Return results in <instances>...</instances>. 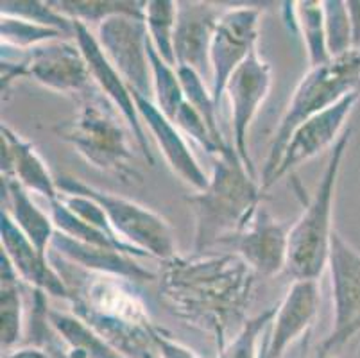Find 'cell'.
I'll list each match as a JSON object with an SVG mask.
<instances>
[{
    "label": "cell",
    "instance_id": "cell-14",
    "mask_svg": "<svg viewBox=\"0 0 360 358\" xmlns=\"http://www.w3.org/2000/svg\"><path fill=\"white\" fill-rule=\"evenodd\" d=\"M359 98L360 91H353L348 97L342 98L340 103H337L335 106L314 115L301 126H297L292 136H290L289 143H287L285 151L281 154L276 170H274L273 177L269 179L265 190L271 188L283 176L292 172L301 163H305L307 160H310L316 154H319L321 151H325L326 147L332 146L333 142H337L340 134L345 133L342 129H345L346 120H348L349 113L359 103Z\"/></svg>",
    "mask_w": 360,
    "mask_h": 358
},
{
    "label": "cell",
    "instance_id": "cell-22",
    "mask_svg": "<svg viewBox=\"0 0 360 358\" xmlns=\"http://www.w3.org/2000/svg\"><path fill=\"white\" fill-rule=\"evenodd\" d=\"M2 193H6L9 203V217L20 231L34 244V248L44 256H49L52 238L56 235V226L52 217L41 212L31 199V192L24 188L13 177H2Z\"/></svg>",
    "mask_w": 360,
    "mask_h": 358
},
{
    "label": "cell",
    "instance_id": "cell-26",
    "mask_svg": "<svg viewBox=\"0 0 360 358\" xmlns=\"http://www.w3.org/2000/svg\"><path fill=\"white\" fill-rule=\"evenodd\" d=\"M51 217L52 222H54L56 226V231L72 236V238L83 242V244L97 245V248L106 249H117V251H122L129 256H135V258H146V256H149L146 251H142V249L135 248V245L131 244H124V242L113 241V238L108 236L106 233H103L101 229L88 224L86 221H83L81 217L75 215V213L61 201V197L51 201Z\"/></svg>",
    "mask_w": 360,
    "mask_h": 358
},
{
    "label": "cell",
    "instance_id": "cell-12",
    "mask_svg": "<svg viewBox=\"0 0 360 358\" xmlns=\"http://www.w3.org/2000/svg\"><path fill=\"white\" fill-rule=\"evenodd\" d=\"M271 65L258 56L255 51L244 63L233 72L224 94H228L231 103V122H233V147L244 162L245 169L253 177H257L253 160L248 149V133L253 118L264 104L271 91Z\"/></svg>",
    "mask_w": 360,
    "mask_h": 358
},
{
    "label": "cell",
    "instance_id": "cell-27",
    "mask_svg": "<svg viewBox=\"0 0 360 358\" xmlns=\"http://www.w3.org/2000/svg\"><path fill=\"white\" fill-rule=\"evenodd\" d=\"M294 22L303 34L310 68L323 67L330 61L328 45H326L325 9L323 2L305 0V2H289Z\"/></svg>",
    "mask_w": 360,
    "mask_h": 358
},
{
    "label": "cell",
    "instance_id": "cell-3",
    "mask_svg": "<svg viewBox=\"0 0 360 358\" xmlns=\"http://www.w3.org/2000/svg\"><path fill=\"white\" fill-rule=\"evenodd\" d=\"M262 185L245 169L233 146L217 154L210 183L201 192L186 196L195 219L194 251L208 252L221 242H231L257 215Z\"/></svg>",
    "mask_w": 360,
    "mask_h": 358
},
{
    "label": "cell",
    "instance_id": "cell-8",
    "mask_svg": "<svg viewBox=\"0 0 360 358\" xmlns=\"http://www.w3.org/2000/svg\"><path fill=\"white\" fill-rule=\"evenodd\" d=\"M333 292V328L321 347L339 354V350L360 331V252L333 231L328 255Z\"/></svg>",
    "mask_w": 360,
    "mask_h": 358
},
{
    "label": "cell",
    "instance_id": "cell-36",
    "mask_svg": "<svg viewBox=\"0 0 360 358\" xmlns=\"http://www.w3.org/2000/svg\"><path fill=\"white\" fill-rule=\"evenodd\" d=\"M349 15V24H352V45L353 51L360 49V0H348L346 2Z\"/></svg>",
    "mask_w": 360,
    "mask_h": 358
},
{
    "label": "cell",
    "instance_id": "cell-34",
    "mask_svg": "<svg viewBox=\"0 0 360 358\" xmlns=\"http://www.w3.org/2000/svg\"><path fill=\"white\" fill-rule=\"evenodd\" d=\"M323 9H325L326 45H328L330 58H340V56L352 52V24H349L346 2L325 0Z\"/></svg>",
    "mask_w": 360,
    "mask_h": 358
},
{
    "label": "cell",
    "instance_id": "cell-30",
    "mask_svg": "<svg viewBox=\"0 0 360 358\" xmlns=\"http://www.w3.org/2000/svg\"><path fill=\"white\" fill-rule=\"evenodd\" d=\"M178 2L174 0H149L146 8V27L150 44L167 63L176 68L174 29Z\"/></svg>",
    "mask_w": 360,
    "mask_h": 358
},
{
    "label": "cell",
    "instance_id": "cell-24",
    "mask_svg": "<svg viewBox=\"0 0 360 358\" xmlns=\"http://www.w3.org/2000/svg\"><path fill=\"white\" fill-rule=\"evenodd\" d=\"M18 280L9 258L0 252V344L6 353L24 337V300Z\"/></svg>",
    "mask_w": 360,
    "mask_h": 358
},
{
    "label": "cell",
    "instance_id": "cell-13",
    "mask_svg": "<svg viewBox=\"0 0 360 358\" xmlns=\"http://www.w3.org/2000/svg\"><path fill=\"white\" fill-rule=\"evenodd\" d=\"M24 52L25 77L34 79L45 88L77 97H83L96 88L86 59L77 44L56 39Z\"/></svg>",
    "mask_w": 360,
    "mask_h": 358
},
{
    "label": "cell",
    "instance_id": "cell-37",
    "mask_svg": "<svg viewBox=\"0 0 360 358\" xmlns=\"http://www.w3.org/2000/svg\"><path fill=\"white\" fill-rule=\"evenodd\" d=\"M2 358H52L51 353L44 347L38 346H27V347H18V350H11L6 354H2Z\"/></svg>",
    "mask_w": 360,
    "mask_h": 358
},
{
    "label": "cell",
    "instance_id": "cell-31",
    "mask_svg": "<svg viewBox=\"0 0 360 358\" xmlns=\"http://www.w3.org/2000/svg\"><path fill=\"white\" fill-rule=\"evenodd\" d=\"M178 77L181 81L183 87V94H185L186 103L194 106L195 110L201 113V117L205 118L206 126L210 127L212 134L214 138L221 143L222 147L226 146L224 138H222L221 129H219V120H217V111L219 108L215 106V101L212 97V90L206 87L205 77L194 72L192 68H185V67H178Z\"/></svg>",
    "mask_w": 360,
    "mask_h": 358
},
{
    "label": "cell",
    "instance_id": "cell-1",
    "mask_svg": "<svg viewBox=\"0 0 360 358\" xmlns=\"http://www.w3.org/2000/svg\"><path fill=\"white\" fill-rule=\"evenodd\" d=\"M255 276L237 252L174 256L160 274V298L178 319L212 335L221 354L250 319Z\"/></svg>",
    "mask_w": 360,
    "mask_h": 358
},
{
    "label": "cell",
    "instance_id": "cell-7",
    "mask_svg": "<svg viewBox=\"0 0 360 358\" xmlns=\"http://www.w3.org/2000/svg\"><path fill=\"white\" fill-rule=\"evenodd\" d=\"M60 193L70 196H84L99 203L101 208L110 219L111 228L126 244L146 251L149 256H155L163 262L172 260L176 255L174 231L169 222L153 210L139 205V203L104 192V190L91 186L74 176H60L56 179Z\"/></svg>",
    "mask_w": 360,
    "mask_h": 358
},
{
    "label": "cell",
    "instance_id": "cell-21",
    "mask_svg": "<svg viewBox=\"0 0 360 358\" xmlns=\"http://www.w3.org/2000/svg\"><path fill=\"white\" fill-rule=\"evenodd\" d=\"M49 251L56 252V255L65 258L70 264L86 269V271L119 276V278H126V280L135 281V283L136 281H150L158 278L155 272L143 269L135 260V256H129L122 251H117V249L83 244V242L75 241L72 236L63 235L60 231H56Z\"/></svg>",
    "mask_w": 360,
    "mask_h": 358
},
{
    "label": "cell",
    "instance_id": "cell-17",
    "mask_svg": "<svg viewBox=\"0 0 360 358\" xmlns=\"http://www.w3.org/2000/svg\"><path fill=\"white\" fill-rule=\"evenodd\" d=\"M0 242H2V252L8 256L20 280L52 298L68 301L70 294L60 272L51 264L49 256L41 255L20 231L4 208L0 212Z\"/></svg>",
    "mask_w": 360,
    "mask_h": 358
},
{
    "label": "cell",
    "instance_id": "cell-6",
    "mask_svg": "<svg viewBox=\"0 0 360 358\" xmlns=\"http://www.w3.org/2000/svg\"><path fill=\"white\" fill-rule=\"evenodd\" d=\"M353 91H360V49L330 59L323 67L310 68L309 74L301 79L294 90L292 98L273 136L269 154L262 170L264 192L296 127L314 115L335 106Z\"/></svg>",
    "mask_w": 360,
    "mask_h": 358
},
{
    "label": "cell",
    "instance_id": "cell-16",
    "mask_svg": "<svg viewBox=\"0 0 360 358\" xmlns=\"http://www.w3.org/2000/svg\"><path fill=\"white\" fill-rule=\"evenodd\" d=\"M222 11L208 2H178L174 29L176 68L185 67L212 77L210 49Z\"/></svg>",
    "mask_w": 360,
    "mask_h": 358
},
{
    "label": "cell",
    "instance_id": "cell-11",
    "mask_svg": "<svg viewBox=\"0 0 360 358\" xmlns=\"http://www.w3.org/2000/svg\"><path fill=\"white\" fill-rule=\"evenodd\" d=\"M74 39L75 44L79 45L84 59H86L88 68H90L91 79H94L96 87L119 110L120 117L129 126L131 133L135 136L136 146L140 147L147 163L155 165V156H153L149 140H147L146 126L140 120V115L139 110H136L131 88L127 87V83L122 79V75L119 74V70L110 63V59L106 58V54L101 49L99 41H97V36L91 32V29L88 25L81 24V22H74Z\"/></svg>",
    "mask_w": 360,
    "mask_h": 358
},
{
    "label": "cell",
    "instance_id": "cell-19",
    "mask_svg": "<svg viewBox=\"0 0 360 358\" xmlns=\"http://www.w3.org/2000/svg\"><path fill=\"white\" fill-rule=\"evenodd\" d=\"M319 310V281L294 280L276 308L269 330L267 358H283L287 347L312 326Z\"/></svg>",
    "mask_w": 360,
    "mask_h": 358
},
{
    "label": "cell",
    "instance_id": "cell-23",
    "mask_svg": "<svg viewBox=\"0 0 360 358\" xmlns=\"http://www.w3.org/2000/svg\"><path fill=\"white\" fill-rule=\"evenodd\" d=\"M49 323L68 358H127L74 314L49 310Z\"/></svg>",
    "mask_w": 360,
    "mask_h": 358
},
{
    "label": "cell",
    "instance_id": "cell-20",
    "mask_svg": "<svg viewBox=\"0 0 360 358\" xmlns=\"http://www.w3.org/2000/svg\"><path fill=\"white\" fill-rule=\"evenodd\" d=\"M0 169L2 177H13L27 192L38 193L49 203L60 197L56 179L32 143L4 124L0 127Z\"/></svg>",
    "mask_w": 360,
    "mask_h": 358
},
{
    "label": "cell",
    "instance_id": "cell-28",
    "mask_svg": "<svg viewBox=\"0 0 360 358\" xmlns=\"http://www.w3.org/2000/svg\"><path fill=\"white\" fill-rule=\"evenodd\" d=\"M147 52H149L150 68H153V88H155L153 103L160 108V111L169 120L174 122L176 115L186 103L181 81L178 77V70L172 65L167 63L165 59L156 52V49L150 44V38L149 44H147Z\"/></svg>",
    "mask_w": 360,
    "mask_h": 358
},
{
    "label": "cell",
    "instance_id": "cell-39",
    "mask_svg": "<svg viewBox=\"0 0 360 358\" xmlns=\"http://www.w3.org/2000/svg\"><path fill=\"white\" fill-rule=\"evenodd\" d=\"M310 358H340V357H339V354H335V353H330V351L323 350V347L319 346L316 350V353H314Z\"/></svg>",
    "mask_w": 360,
    "mask_h": 358
},
{
    "label": "cell",
    "instance_id": "cell-38",
    "mask_svg": "<svg viewBox=\"0 0 360 358\" xmlns=\"http://www.w3.org/2000/svg\"><path fill=\"white\" fill-rule=\"evenodd\" d=\"M40 347H44V350H47L49 353H51L52 358H68L67 354H65L63 347H61L60 337L56 335L54 330H52V333L49 335L47 339L44 340V344H41Z\"/></svg>",
    "mask_w": 360,
    "mask_h": 358
},
{
    "label": "cell",
    "instance_id": "cell-15",
    "mask_svg": "<svg viewBox=\"0 0 360 358\" xmlns=\"http://www.w3.org/2000/svg\"><path fill=\"white\" fill-rule=\"evenodd\" d=\"M290 228L292 226L276 221L269 212L260 208L248 228L231 242L255 274L273 278L287 269Z\"/></svg>",
    "mask_w": 360,
    "mask_h": 358
},
{
    "label": "cell",
    "instance_id": "cell-29",
    "mask_svg": "<svg viewBox=\"0 0 360 358\" xmlns=\"http://www.w3.org/2000/svg\"><path fill=\"white\" fill-rule=\"evenodd\" d=\"M276 308L262 312L244 323L219 358H267L269 330Z\"/></svg>",
    "mask_w": 360,
    "mask_h": 358
},
{
    "label": "cell",
    "instance_id": "cell-18",
    "mask_svg": "<svg viewBox=\"0 0 360 358\" xmlns=\"http://www.w3.org/2000/svg\"><path fill=\"white\" fill-rule=\"evenodd\" d=\"M133 98H135L140 120L149 129V133L155 136L156 143L162 149V154L165 156V162L169 163L170 169L174 170V174H178L186 185L195 188V192L205 190L210 183V177L206 176V172L198 163L181 131L160 111V108L150 98L143 97L136 91H133Z\"/></svg>",
    "mask_w": 360,
    "mask_h": 358
},
{
    "label": "cell",
    "instance_id": "cell-25",
    "mask_svg": "<svg viewBox=\"0 0 360 358\" xmlns=\"http://www.w3.org/2000/svg\"><path fill=\"white\" fill-rule=\"evenodd\" d=\"M51 6L67 16L68 20L81 24H103L111 16H131L146 20L147 2L143 0H51Z\"/></svg>",
    "mask_w": 360,
    "mask_h": 358
},
{
    "label": "cell",
    "instance_id": "cell-32",
    "mask_svg": "<svg viewBox=\"0 0 360 358\" xmlns=\"http://www.w3.org/2000/svg\"><path fill=\"white\" fill-rule=\"evenodd\" d=\"M2 16H11V18H22L40 24L45 27L58 29L65 36L74 38V20H68L67 16L60 15L51 6V2H38V0H6L0 4Z\"/></svg>",
    "mask_w": 360,
    "mask_h": 358
},
{
    "label": "cell",
    "instance_id": "cell-33",
    "mask_svg": "<svg viewBox=\"0 0 360 358\" xmlns=\"http://www.w3.org/2000/svg\"><path fill=\"white\" fill-rule=\"evenodd\" d=\"M0 34H2V45L20 49V51H29L36 45L65 38L63 32L58 29L32 24V22L22 18H11V16H2Z\"/></svg>",
    "mask_w": 360,
    "mask_h": 358
},
{
    "label": "cell",
    "instance_id": "cell-2",
    "mask_svg": "<svg viewBox=\"0 0 360 358\" xmlns=\"http://www.w3.org/2000/svg\"><path fill=\"white\" fill-rule=\"evenodd\" d=\"M49 260L68 288L72 314L99 333L127 358H162L156 347L155 324L135 281L101 274L70 264L49 251Z\"/></svg>",
    "mask_w": 360,
    "mask_h": 358
},
{
    "label": "cell",
    "instance_id": "cell-5",
    "mask_svg": "<svg viewBox=\"0 0 360 358\" xmlns=\"http://www.w3.org/2000/svg\"><path fill=\"white\" fill-rule=\"evenodd\" d=\"M352 131H345L333 143L328 163L303 213L289 233V258L285 271L294 280H319L328 265L333 228V201L340 165L348 151Z\"/></svg>",
    "mask_w": 360,
    "mask_h": 358
},
{
    "label": "cell",
    "instance_id": "cell-10",
    "mask_svg": "<svg viewBox=\"0 0 360 358\" xmlns=\"http://www.w3.org/2000/svg\"><path fill=\"white\" fill-rule=\"evenodd\" d=\"M260 16V9L242 6L224 9L219 18L210 49V90L219 110L233 72L257 51Z\"/></svg>",
    "mask_w": 360,
    "mask_h": 358
},
{
    "label": "cell",
    "instance_id": "cell-9",
    "mask_svg": "<svg viewBox=\"0 0 360 358\" xmlns=\"http://www.w3.org/2000/svg\"><path fill=\"white\" fill-rule=\"evenodd\" d=\"M96 36L103 52L110 59V63L119 70L127 87L153 101L155 88L147 52L149 34L146 20L111 16L97 27Z\"/></svg>",
    "mask_w": 360,
    "mask_h": 358
},
{
    "label": "cell",
    "instance_id": "cell-4",
    "mask_svg": "<svg viewBox=\"0 0 360 358\" xmlns=\"http://www.w3.org/2000/svg\"><path fill=\"white\" fill-rule=\"evenodd\" d=\"M56 136L70 143L90 165L131 185L142 181L119 110L94 88L79 97V110L54 127Z\"/></svg>",
    "mask_w": 360,
    "mask_h": 358
},
{
    "label": "cell",
    "instance_id": "cell-35",
    "mask_svg": "<svg viewBox=\"0 0 360 358\" xmlns=\"http://www.w3.org/2000/svg\"><path fill=\"white\" fill-rule=\"evenodd\" d=\"M153 337H155L156 347H158L160 357L162 358H199L191 347L183 346L178 340H172L169 335L163 333L160 328H155Z\"/></svg>",
    "mask_w": 360,
    "mask_h": 358
}]
</instances>
